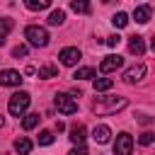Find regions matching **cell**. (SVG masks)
<instances>
[{"label": "cell", "mask_w": 155, "mask_h": 155, "mask_svg": "<svg viewBox=\"0 0 155 155\" xmlns=\"http://www.w3.org/2000/svg\"><path fill=\"white\" fill-rule=\"evenodd\" d=\"M24 39L31 44V46H36V48H44L46 44H48V31L44 29V27H36V24H29L27 29H24Z\"/></svg>", "instance_id": "obj_2"}, {"label": "cell", "mask_w": 155, "mask_h": 155, "mask_svg": "<svg viewBox=\"0 0 155 155\" xmlns=\"http://www.w3.org/2000/svg\"><path fill=\"white\" fill-rule=\"evenodd\" d=\"M12 29V19H2V31H10Z\"/></svg>", "instance_id": "obj_28"}, {"label": "cell", "mask_w": 155, "mask_h": 155, "mask_svg": "<svg viewBox=\"0 0 155 155\" xmlns=\"http://www.w3.org/2000/svg\"><path fill=\"white\" fill-rule=\"evenodd\" d=\"M63 19H65V12H63V10H53V12L48 15V24H53V27L63 24Z\"/></svg>", "instance_id": "obj_19"}, {"label": "cell", "mask_w": 155, "mask_h": 155, "mask_svg": "<svg viewBox=\"0 0 155 155\" xmlns=\"http://www.w3.org/2000/svg\"><path fill=\"white\" fill-rule=\"evenodd\" d=\"M111 24H114V27H126V24H128V15H126V12H116V15L111 17Z\"/></svg>", "instance_id": "obj_22"}, {"label": "cell", "mask_w": 155, "mask_h": 155, "mask_svg": "<svg viewBox=\"0 0 155 155\" xmlns=\"http://www.w3.org/2000/svg\"><path fill=\"white\" fill-rule=\"evenodd\" d=\"M12 56H15V58L27 56V46H22V44H19V46H15V48H12Z\"/></svg>", "instance_id": "obj_26"}, {"label": "cell", "mask_w": 155, "mask_h": 155, "mask_svg": "<svg viewBox=\"0 0 155 155\" xmlns=\"http://www.w3.org/2000/svg\"><path fill=\"white\" fill-rule=\"evenodd\" d=\"M68 155H87V148H85V145H75Z\"/></svg>", "instance_id": "obj_27"}, {"label": "cell", "mask_w": 155, "mask_h": 155, "mask_svg": "<svg viewBox=\"0 0 155 155\" xmlns=\"http://www.w3.org/2000/svg\"><path fill=\"white\" fill-rule=\"evenodd\" d=\"M114 87V80L111 78H94V92H107Z\"/></svg>", "instance_id": "obj_15"}, {"label": "cell", "mask_w": 155, "mask_h": 155, "mask_svg": "<svg viewBox=\"0 0 155 155\" xmlns=\"http://www.w3.org/2000/svg\"><path fill=\"white\" fill-rule=\"evenodd\" d=\"M128 51H131V53H136V56H143V53H145L143 36H131V41H128Z\"/></svg>", "instance_id": "obj_13"}, {"label": "cell", "mask_w": 155, "mask_h": 155, "mask_svg": "<svg viewBox=\"0 0 155 155\" xmlns=\"http://www.w3.org/2000/svg\"><path fill=\"white\" fill-rule=\"evenodd\" d=\"M58 58H61V63L63 65H78V61L82 58V53H80V48H75V46H65L61 53H58Z\"/></svg>", "instance_id": "obj_6"}, {"label": "cell", "mask_w": 155, "mask_h": 155, "mask_svg": "<svg viewBox=\"0 0 155 155\" xmlns=\"http://www.w3.org/2000/svg\"><path fill=\"white\" fill-rule=\"evenodd\" d=\"M119 41H121V36H119V34L107 36V46H111V48H116V46H119Z\"/></svg>", "instance_id": "obj_25"}, {"label": "cell", "mask_w": 155, "mask_h": 155, "mask_svg": "<svg viewBox=\"0 0 155 155\" xmlns=\"http://www.w3.org/2000/svg\"><path fill=\"white\" fill-rule=\"evenodd\" d=\"M56 75H58V68H56V65H41V68H39V78H44V80L56 78Z\"/></svg>", "instance_id": "obj_16"}, {"label": "cell", "mask_w": 155, "mask_h": 155, "mask_svg": "<svg viewBox=\"0 0 155 155\" xmlns=\"http://www.w3.org/2000/svg\"><path fill=\"white\" fill-rule=\"evenodd\" d=\"M15 150H17L19 155H29V153H31V140H29L27 136H19V138L15 140Z\"/></svg>", "instance_id": "obj_14"}, {"label": "cell", "mask_w": 155, "mask_h": 155, "mask_svg": "<svg viewBox=\"0 0 155 155\" xmlns=\"http://www.w3.org/2000/svg\"><path fill=\"white\" fill-rule=\"evenodd\" d=\"M70 7H73L75 12H82V15H87V12L92 10V5H90V2H85V0H73V2H70Z\"/></svg>", "instance_id": "obj_18"}, {"label": "cell", "mask_w": 155, "mask_h": 155, "mask_svg": "<svg viewBox=\"0 0 155 155\" xmlns=\"http://www.w3.org/2000/svg\"><path fill=\"white\" fill-rule=\"evenodd\" d=\"M53 104H56L58 111H63V114H75V111H78V102H75L73 94H68V92H58L56 99H53Z\"/></svg>", "instance_id": "obj_4"}, {"label": "cell", "mask_w": 155, "mask_h": 155, "mask_svg": "<svg viewBox=\"0 0 155 155\" xmlns=\"http://www.w3.org/2000/svg\"><path fill=\"white\" fill-rule=\"evenodd\" d=\"M121 65H124V58H121V56H107V58L99 63V70L107 75V73H114V70H119Z\"/></svg>", "instance_id": "obj_9"}, {"label": "cell", "mask_w": 155, "mask_h": 155, "mask_svg": "<svg viewBox=\"0 0 155 155\" xmlns=\"http://www.w3.org/2000/svg\"><path fill=\"white\" fill-rule=\"evenodd\" d=\"M126 104H128L126 97H102L94 102V111L97 114H114V111L124 109Z\"/></svg>", "instance_id": "obj_1"}, {"label": "cell", "mask_w": 155, "mask_h": 155, "mask_svg": "<svg viewBox=\"0 0 155 155\" xmlns=\"http://www.w3.org/2000/svg\"><path fill=\"white\" fill-rule=\"evenodd\" d=\"M109 136H111V128H109L107 124H99V126H94V131H92V138H94V143H99V145L109 143Z\"/></svg>", "instance_id": "obj_10"}, {"label": "cell", "mask_w": 155, "mask_h": 155, "mask_svg": "<svg viewBox=\"0 0 155 155\" xmlns=\"http://www.w3.org/2000/svg\"><path fill=\"white\" fill-rule=\"evenodd\" d=\"M150 15H153L150 5H138V7L133 10V19H136L138 24H145V22L150 19Z\"/></svg>", "instance_id": "obj_12"}, {"label": "cell", "mask_w": 155, "mask_h": 155, "mask_svg": "<svg viewBox=\"0 0 155 155\" xmlns=\"http://www.w3.org/2000/svg\"><path fill=\"white\" fill-rule=\"evenodd\" d=\"M150 48H153V51H155V36H153V41H150Z\"/></svg>", "instance_id": "obj_29"}, {"label": "cell", "mask_w": 155, "mask_h": 155, "mask_svg": "<svg viewBox=\"0 0 155 155\" xmlns=\"http://www.w3.org/2000/svg\"><path fill=\"white\" fill-rule=\"evenodd\" d=\"M145 78V65L143 63H136V65H131L126 73H124V82H128V85H133V82H138V80H143Z\"/></svg>", "instance_id": "obj_8"}, {"label": "cell", "mask_w": 155, "mask_h": 155, "mask_svg": "<svg viewBox=\"0 0 155 155\" xmlns=\"http://www.w3.org/2000/svg\"><path fill=\"white\" fill-rule=\"evenodd\" d=\"M73 78H75V80H90V78H94V70H92V68H78Z\"/></svg>", "instance_id": "obj_20"}, {"label": "cell", "mask_w": 155, "mask_h": 155, "mask_svg": "<svg viewBox=\"0 0 155 155\" xmlns=\"http://www.w3.org/2000/svg\"><path fill=\"white\" fill-rule=\"evenodd\" d=\"M153 140H155V133H153V131H143V133L138 136V143H140V145H150Z\"/></svg>", "instance_id": "obj_23"}, {"label": "cell", "mask_w": 155, "mask_h": 155, "mask_svg": "<svg viewBox=\"0 0 155 155\" xmlns=\"http://www.w3.org/2000/svg\"><path fill=\"white\" fill-rule=\"evenodd\" d=\"M39 114H27L24 116V121H22V126H24V131H31V128H36V124H39Z\"/></svg>", "instance_id": "obj_17"}, {"label": "cell", "mask_w": 155, "mask_h": 155, "mask_svg": "<svg viewBox=\"0 0 155 155\" xmlns=\"http://www.w3.org/2000/svg\"><path fill=\"white\" fill-rule=\"evenodd\" d=\"M0 128H2V116H0Z\"/></svg>", "instance_id": "obj_30"}, {"label": "cell", "mask_w": 155, "mask_h": 155, "mask_svg": "<svg viewBox=\"0 0 155 155\" xmlns=\"http://www.w3.org/2000/svg\"><path fill=\"white\" fill-rule=\"evenodd\" d=\"M29 102H31L29 92H15V94L10 97V102H7V109H10L12 116H22V114L29 109Z\"/></svg>", "instance_id": "obj_3"}, {"label": "cell", "mask_w": 155, "mask_h": 155, "mask_svg": "<svg viewBox=\"0 0 155 155\" xmlns=\"http://www.w3.org/2000/svg\"><path fill=\"white\" fill-rule=\"evenodd\" d=\"M133 153V138L128 133H119L114 143V155H131Z\"/></svg>", "instance_id": "obj_5"}, {"label": "cell", "mask_w": 155, "mask_h": 155, "mask_svg": "<svg viewBox=\"0 0 155 155\" xmlns=\"http://www.w3.org/2000/svg\"><path fill=\"white\" fill-rule=\"evenodd\" d=\"M19 82H22V73L19 70H12V68L0 70V85H5V87H19Z\"/></svg>", "instance_id": "obj_7"}, {"label": "cell", "mask_w": 155, "mask_h": 155, "mask_svg": "<svg viewBox=\"0 0 155 155\" xmlns=\"http://www.w3.org/2000/svg\"><path fill=\"white\" fill-rule=\"evenodd\" d=\"M53 143V133L51 131H41L39 133V145H51Z\"/></svg>", "instance_id": "obj_24"}, {"label": "cell", "mask_w": 155, "mask_h": 155, "mask_svg": "<svg viewBox=\"0 0 155 155\" xmlns=\"http://www.w3.org/2000/svg\"><path fill=\"white\" fill-rule=\"evenodd\" d=\"M48 5H51L48 0H27V7L34 10V12H36V10H46Z\"/></svg>", "instance_id": "obj_21"}, {"label": "cell", "mask_w": 155, "mask_h": 155, "mask_svg": "<svg viewBox=\"0 0 155 155\" xmlns=\"http://www.w3.org/2000/svg\"><path fill=\"white\" fill-rule=\"evenodd\" d=\"M85 136H87V128H85L82 124H73V126H70V140H73L75 145H82Z\"/></svg>", "instance_id": "obj_11"}]
</instances>
